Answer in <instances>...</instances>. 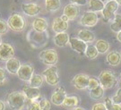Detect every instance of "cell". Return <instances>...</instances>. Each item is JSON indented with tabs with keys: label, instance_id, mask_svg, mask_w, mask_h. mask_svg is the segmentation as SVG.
I'll return each mask as SVG.
<instances>
[{
	"label": "cell",
	"instance_id": "2",
	"mask_svg": "<svg viewBox=\"0 0 121 110\" xmlns=\"http://www.w3.org/2000/svg\"><path fill=\"white\" fill-rule=\"evenodd\" d=\"M26 101V97L23 92L15 91L12 92L6 97V102L8 103L9 106L13 110H20L24 106Z\"/></svg>",
	"mask_w": 121,
	"mask_h": 110
},
{
	"label": "cell",
	"instance_id": "23",
	"mask_svg": "<svg viewBox=\"0 0 121 110\" xmlns=\"http://www.w3.org/2000/svg\"><path fill=\"white\" fill-rule=\"evenodd\" d=\"M104 4L101 0H90L89 1V11L90 12H101L104 8Z\"/></svg>",
	"mask_w": 121,
	"mask_h": 110
},
{
	"label": "cell",
	"instance_id": "38",
	"mask_svg": "<svg viewBox=\"0 0 121 110\" xmlns=\"http://www.w3.org/2000/svg\"><path fill=\"white\" fill-rule=\"evenodd\" d=\"M70 4L75 5H84L87 4V0H69Z\"/></svg>",
	"mask_w": 121,
	"mask_h": 110
},
{
	"label": "cell",
	"instance_id": "41",
	"mask_svg": "<svg viewBox=\"0 0 121 110\" xmlns=\"http://www.w3.org/2000/svg\"><path fill=\"white\" fill-rule=\"evenodd\" d=\"M61 19H62V20H64V21H69V20H68V18L65 16V15H64V14H63V15L61 16Z\"/></svg>",
	"mask_w": 121,
	"mask_h": 110
},
{
	"label": "cell",
	"instance_id": "13",
	"mask_svg": "<svg viewBox=\"0 0 121 110\" xmlns=\"http://www.w3.org/2000/svg\"><path fill=\"white\" fill-rule=\"evenodd\" d=\"M22 12L28 16H36L39 14L41 11V7L37 4L29 3V4H22Z\"/></svg>",
	"mask_w": 121,
	"mask_h": 110
},
{
	"label": "cell",
	"instance_id": "10",
	"mask_svg": "<svg viewBox=\"0 0 121 110\" xmlns=\"http://www.w3.org/2000/svg\"><path fill=\"white\" fill-rule=\"evenodd\" d=\"M65 97H66V93H65V89L64 87H58L55 89L54 93L51 96V103L56 105V106H62L63 102L65 100Z\"/></svg>",
	"mask_w": 121,
	"mask_h": 110
},
{
	"label": "cell",
	"instance_id": "34",
	"mask_svg": "<svg viewBox=\"0 0 121 110\" xmlns=\"http://www.w3.org/2000/svg\"><path fill=\"white\" fill-rule=\"evenodd\" d=\"M30 103L28 104L27 109L28 110H40L39 109V102L35 101V100H29Z\"/></svg>",
	"mask_w": 121,
	"mask_h": 110
},
{
	"label": "cell",
	"instance_id": "27",
	"mask_svg": "<svg viewBox=\"0 0 121 110\" xmlns=\"http://www.w3.org/2000/svg\"><path fill=\"white\" fill-rule=\"evenodd\" d=\"M104 95V89L99 85L98 87H96L94 89L90 90V97L93 99H99L103 97Z\"/></svg>",
	"mask_w": 121,
	"mask_h": 110
},
{
	"label": "cell",
	"instance_id": "12",
	"mask_svg": "<svg viewBox=\"0 0 121 110\" xmlns=\"http://www.w3.org/2000/svg\"><path fill=\"white\" fill-rule=\"evenodd\" d=\"M69 43L73 50L76 51L77 53L81 54V55H83L85 53L87 44L83 42L82 40L79 39L78 38H69Z\"/></svg>",
	"mask_w": 121,
	"mask_h": 110
},
{
	"label": "cell",
	"instance_id": "19",
	"mask_svg": "<svg viewBox=\"0 0 121 110\" xmlns=\"http://www.w3.org/2000/svg\"><path fill=\"white\" fill-rule=\"evenodd\" d=\"M54 42L57 47H65L67 43L69 42V36L66 32H60L56 33L54 37Z\"/></svg>",
	"mask_w": 121,
	"mask_h": 110
},
{
	"label": "cell",
	"instance_id": "35",
	"mask_svg": "<svg viewBox=\"0 0 121 110\" xmlns=\"http://www.w3.org/2000/svg\"><path fill=\"white\" fill-rule=\"evenodd\" d=\"M112 102L115 103V104H118V105L121 104V88H119V89H117L116 95L113 97Z\"/></svg>",
	"mask_w": 121,
	"mask_h": 110
},
{
	"label": "cell",
	"instance_id": "18",
	"mask_svg": "<svg viewBox=\"0 0 121 110\" xmlns=\"http://www.w3.org/2000/svg\"><path fill=\"white\" fill-rule=\"evenodd\" d=\"M77 37L79 39L82 40L83 42L85 43H90L94 41L95 39V35L94 33L89 30H85V29H82V30H80L79 32L77 34Z\"/></svg>",
	"mask_w": 121,
	"mask_h": 110
},
{
	"label": "cell",
	"instance_id": "9",
	"mask_svg": "<svg viewBox=\"0 0 121 110\" xmlns=\"http://www.w3.org/2000/svg\"><path fill=\"white\" fill-rule=\"evenodd\" d=\"M89 78L90 76H88L87 74H84V73L76 74L72 80V84L77 89H84L88 86Z\"/></svg>",
	"mask_w": 121,
	"mask_h": 110
},
{
	"label": "cell",
	"instance_id": "32",
	"mask_svg": "<svg viewBox=\"0 0 121 110\" xmlns=\"http://www.w3.org/2000/svg\"><path fill=\"white\" fill-rule=\"evenodd\" d=\"M99 84V79H96L94 77H90L89 78V82H88V86H87V89H89V90L94 89L96 87H98Z\"/></svg>",
	"mask_w": 121,
	"mask_h": 110
},
{
	"label": "cell",
	"instance_id": "1",
	"mask_svg": "<svg viewBox=\"0 0 121 110\" xmlns=\"http://www.w3.org/2000/svg\"><path fill=\"white\" fill-rule=\"evenodd\" d=\"M99 81L104 89H108L114 88L117 84V78L116 74L111 71L103 70L99 73Z\"/></svg>",
	"mask_w": 121,
	"mask_h": 110
},
{
	"label": "cell",
	"instance_id": "33",
	"mask_svg": "<svg viewBox=\"0 0 121 110\" xmlns=\"http://www.w3.org/2000/svg\"><path fill=\"white\" fill-rule=\"evenodd\" d=\"M8 23L7 21H4V19L0 18V35L5 34L8 31Z\"/></svg>",
	"mask_w": 121,
	"mask_h": 110
},
{
	"label": "cell",
	"instance_id": "7",
	"mask_svg": "<svg viewBox=\"0 0 121 110\" xmlns=\"http://www.w3.org/2000/svg\"><path fill=\"white\" fill-rule=\"evenodd\" d=\"M34 73V68L32 65L25 63V64H22L21 67L19 68L17 72V76L19 79L24 80V81H29L30 80L31 76Z\"/></svg>",
	"mask_w": 121,
	"mask_h": 110
},
{
	"label": "cell",
	"instance_id": "26",
	"mask_svg": "<svg viewBox=\"0 0 121 110\" xmlns=\"http://www.w3.org/2000/svg\"><path fill=\"white\" fill-rule=\"evenodd\" d=\"M95 47L99 54H104L109 49V44L108 41H106L104 39H99L96 42Z\"/></svg>",
	"mask_w": 121,
	"mask_h": 110
},
{
	"label": "cell",
	"instance_id": "39",
	"mask_svg": "<svg viewBox=\"0 0 121 110\" xmlns=\"http://www.w3.org/2000/svg\"><path fill=\"white\" fill-rule=\"evenodd\" d=\"M4 108H5L4 103L2 100H0V110H4Z\"/></svg>",
	"mask_w": 121,
	"mask_h": 110
},
{
	"label": "cell",
	"instance_id": "30",
	"mask_svg": "<svg viewBox=\"0 0 121 110\" xmlns=\"http://www.w3.org/2000/svg\"><path fill=\"white\" fill-rule=\"evenodd\" d=\"M105 106L107 110H121V106L118 104H115L113 103L112 100L109 97H106L105 98Z\"/></svg>",
	"mask_w": 121,
	"mask_h": 110
},
{
	"label": "cell",
	"instance_id": "45",
	"mask_svg": "<svg viewBox=\"0 0 121 110\" xmlns=\"http://www.w3.org/2000/svg\"><path fill=\"white\" fill-rule=\"evenodd\" d=\"M2 38H1V35H0V45H1V44H2Z\"/></svg>",
	"mask_w": 121,
	"mask_h": 110
},
{
	"label": "cell",
	"instance_id": "8",
	"mask_svg": "<svg viewBox=\"0 0 121 110\" xmlns=\"http://www.w3.org/2000/svg\"><path fill=\"white\" fill-rule=\"evenodd\" d=\"M14 56V48L9 43H2L0 45V61H8Z\"/></svg>",
	"mask_w": 121,
	"mask_h": 110
},
{
	"label": "cell",
	"instance_id": "21",
	"mask_svg": "<svg viewBox=\"0 0 121 110\" xmlns=\"http://www.w3.org/2000/svg\"><path fill=\"white\" fill-rule=\"evenodd\" d=\"M79 104H80V99L77 96H66L62 106L67 108H76L78 107Z\"/></svg>",
	"mask_w": 121,
	"mask_h": 110
},
{
	"label": "cell",
	"instance_id": "44",
	"mask_svg": "<svg viewBox=\"0 0 121 110\" xmlns=\"http://www.w3.org/2000/svg\"><path fill=\"white\" fill-rule=\"evenodd\" d=\"M101 1H102V2H103V3H107V2H108V1H109V0H101Z\"/></svg>",
	"mask_w": 121,
	"mask_h": 110
},
{
	"label": "cell",
	"instance_id": "3",
	"mask_svg": "<svg viewBox=\"0 0 121 110\" xmlns=\"http://www.w3.org/2000/svg\"><path fill=\"white\" fill-rule=\"evenodd\" d=\"M8 27L16 32H20L25 29L26 27V20L22 14L19 13H13L8 19Z\"/></svg>",
	"mask_w": 121,
	"mask_h": 110
},
{
	"label": "cell",
	"instance_id": "6",
	"mask_svg": "<svg viewBox=\"0 0 121 110\" xmlns=\"http://www.w3.org/2000/svg\"><path fill=\"white\" fill-rule=\"evenodd\" d=\"M42 75L45 77V80L47 81V83L51 86H55V85L58 84L59 82V76L57 73V68L56 65H51L48 68H47L43 72Z\"/></svg>",
	"mask_w": 121,
	"mask_h": 110
},
{
	"label": "cell",
	"instance_id": "24",
	"mask_svg": "<svg viewBox=\"0 0 121 110\" xmlns=\"http://www.w3.org/2000/svg\"><path fill=\"white\" fill-rule=\"evenodd\" d=\"M45 5L48 12H55L60 8L61 0H45Z\"/></svg>",
	"mask_w": 121,
	"mask_h": 110
},
{
	"label": "cell",
	"instance_id": "43",
	"mask_svg": "<svg viewBox=\"0 0 121 110\" xmlns=\"http://www.w3.org/2000/svg\"><path fill=\"white\" fill-rule=\"evenodd\" d=\"M74 110H85V109H83L82 107H76V108H74Z\"/></svg>",
	"mask_w": 121,
	"mask_h": 110
},
{
	"label": "cell",
	"instance_id": "29",
	"mask_svg": "<svg viewBox=\"0 0 121 110\" xmlns=\"http://www.w3.org/2000/svg\"><path fill=\"white\" fill-rule=\"evenodd\" d=\"M84 54L86 55V57H88L89 59H94V58H96L98 56L99 52H98L95 46L90 45V46H87V48Z\"/></svg>",
	"mask_w": 121,
	"mask_h": 110
},
{
	"label": "cell",
	"instance_id": "37",
	"mask_svg": "<svg viewBox=\"0 0 121 110\" xmlns=\"http://www.w3.org/2000/svg\"><path fill=\"white\" fill-rule=\"evenodd\" d=\"M91 110H107V108L105 106V104L103 103H97L92 106Z\"/></svg>",
	"mask_w": 121,
	"mask_h": 110
},
{
	"label": "cell",
	"instance_id": "22",
	"mask_svg": "<svg viewBox=\"0 0 121 110\" xmlns=\"http://www.w3.org/2000/svg\"><path fill=\"white\" fill-rule=\"evenodd\" d=\"M106 60H107V63L111 65V66H116L117 64H119L121 61V55L120 53H118L117 51H112L110 53H108L107 57H106Z\"/></svg>",
	"mask_w": 121,
	"mask_h": 110
},
{
	"label": "cell",
	"instance_id": "5",
	"mask_svg": "<svg viewBox=\"0 0 121 110\" xmlns=\"http://www.w3.org/2000/svg\"><path fill=\"white\" fill-rule=\"evenodd\" d=\"M118 8V4L115 0H109L108 2H107L105 5H104L103 10L101 11L102 15L105 21H109L114 20L115 18V12Z\"/></svg>",
	"mask_w": 121,
	"mask_h": 110
},
{
	"label": "cell",
	"instance_id": "4",
	"mask_svg": "<svg viewBox=\"0 0 121 110\" xmlns=\"http://www.w3.org/2000/svg\"><path fill=\"white\" fill-rule=\"evenodd\" d=\"M39 59L47 65H55L58 61V55L54 49H45L39 53Z\"/></svg>",
	"mask_w": 121,
	"mask_h": 110
},
{
	"label": "cell",
	"instance_id": "36",
	"mask_svg": "<svg viewBox=\"0 0 121 110\" xmlns=\"http://www.w3.org/2000/svg\"><path fill=\"white\" fill-rule=\"evenodd\" d=\"M5 81H6V78H5L4 70L2 67H0V85H4Z\"/></svg>",
	"mask_w": 121,
	"mask_h": 110
},
{
	"label": "cell",
	"instance_id": "31",
	"mask_svg": "<svg viewBox=\"0 0 121 110\" xmlns=\"http://www.w3.org/2000/svg\"><path fill=\"white\" fill-rule=\"evenodd\" d=\"M39 109L40 110H50L51 108V103L47 98H42L39 102Z\"/></svg>",
	"mask_w": 121,
	"mask_h": 110
},
{
	"label": "cell",
	"instance_id": "28",
	"mask_svg": "<svg viewBox=\"0 0 121 110\" xmlns=\"http://www.w3.org/2000/svg\"><path fill=\"white\" fill-rule=\"evenodd\" d=\"M110 29L112 31L117 32V33L121 30V14H118V13L115 14V18L110 25Z\"/></svg>",
	"mask_w": 121,
	"mask_h": 110
},
{
	"label": "cell",
	"instance_id": "16",
	"mask_svg": "<svg viewBox=\"0 0 121 110\" xmlns=\"http://www.w3.org/2000/svg\"><path fill=\"white\" fill-rule=\"evenodd\" d=\"M68 28V22L64 21L61 19V17H57L56 18L53 24H52V29L56 33H60V32H65V30Z\"/></svg>",
	"mask_w": 121,
	"mask_h": 110
},
{
	"label": "cell",
	"instance_id": "15",
	"mask_svg": "<svg viewBox=\"0 0 121 110\" xmlns=\"http://www.w3.org/2000/svg\"><path fill=\"white\" fill-rule=\"evenodd\" d=\"M79 12H80L79 7L78 5H75V4H68L64 7V15L67 17L70 21L74 20L78 16Z\"/></svg>",
	"mask_w": 121,
	"mask_h": 110
},
{
	"label": "cell",
	"instance_id": "20",
	"mask_svg": "<svg viewBox=\"0 0 121 110\" xmlns=\"http://www.w3.org/2000/svg\"><path fill=\"white\" fill-rule=\"evenodd\" d=\"M21 63L20 61L17 59V58H11L9 59L8 61H6V63H5V68L6 70L8 71L10 73H13V74H15L17 73L19 68L21 67Z\"/></svg>",
	"mask_w": 121,
	"mask_h": 110
},
{
	"label": "cell",
	"instance_id": "42",
	"mask_svg": "<svg viewBox=\"0 0 121 110\" xmlns=\"http://www.w3.org/2000/svg\"><path fill=\"white\" fill-rule=\"evenodd\" d=\"M115 1H116L117 4H118V5H119V4L121 5V0H115Z\"/></svg>",
	"mask_w": 121,
	"mask_h": 110
},
{
	"label": "cell",
	"instance_id": "46",
	"mask_svg": "<svg viewBox=\"0 0 121 110\" xmlns=\"http://www.w3.org/2000/svg\"><path fill=\"white\" fill-rule=\"evenodd\" d=\"M120 80H121V73H120Z\"/></svg>",
	"mask_w": 121,
	"mask_h": 110
},
{
	"label": "cell",
	"instance_id": "14",
	"mask_svg": "<svg viewBox=\"0 0 121 110\" xmlns=\"http://www.w3.org/2000/svg\"><path fill=\"white\" fill-rule=\"evenodd\" d=\"M22 92L25 95L26 98L29 100H36L40 97V90L39 88H33L29 86H23L22 87Z\"/></svg>",
	"mask_w": 121,
	"mask_h": 110
},
{
	"label": "cell",
	"instance_id": "17",
	"mask_svg": "<svg viewBox=\"0 0 121 110\" xmlns=\"http://www.w3.org/2000/svg\"><path fill=\"white\" fill-rule=\"evenodd\" d=\"M48 22L44 18H36L32 22V27L35 31L39 33H43L48 29Z\"/></svg>",
	"mask_w": 121,
	"mask_h": 110
},
{
	"label": "cell",
	"instance_id": "11",
	"mask_svg": "<svg viewBox=\"0 0 121 110\" xmlns=\"http://www.w3.org/2000/svg\"><path fill=\"white\" fill-rule=\"evenodd\" d=\"M80 22L83 26L93 27L98 22V15L96 14V13H93V12H90V11L86 12L82 14Z\"/></svg>",
	"mask_w": 121,
	"mask_h": 110
},
{
	"label": "cell",
	"instance_id": "25",
	"mask_svg": "<svg viewBox=\"0 0 121 110\" xmlns=\"http://www.w3.org/2000/svg\"><path fill=\"white\" fill-rule=\"evenodd\" d=\"M30 82V87H33V88H39L42 83H43V77L41 76L40 74H36L33 73V75L31 76L30 80H29Z\"/></svg>",
	"mask_w": 121,
	"mask_h": 110
},
{
	"label": "cell",
	"instance_id": "40",
	"mask_svg": "<svg viewBox=\"0 0 121 110\" xmlns=\"http://www.w3.org/2000/svg\"><path fill=\"white\" fill-rule=\"evenodd\" d=\"M117 39H118V41H120L121 42V30L119 31V32H117Z\"/></svg>",
	"mask_w": 121,
	"mask_h": 110
}]
</instances>
